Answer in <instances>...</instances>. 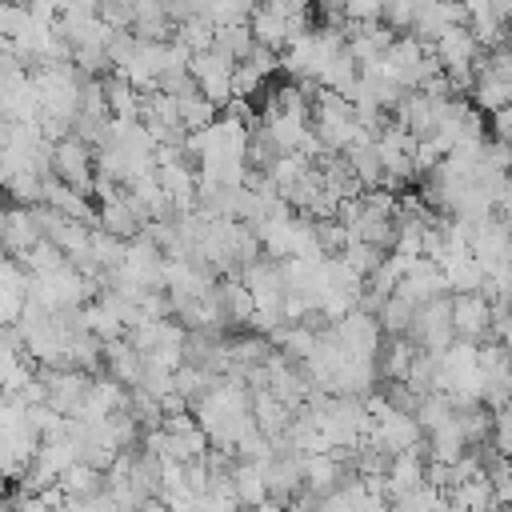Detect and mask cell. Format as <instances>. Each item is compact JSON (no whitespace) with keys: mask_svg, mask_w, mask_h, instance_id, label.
Instances as JSON below:
<instances>
[{"mask_svg":"<svg viewBox=\"0 0 512 512\" xmlns=\"http://www.w3.org/2000/svg\"><path fill=\"white\" fill-rule=\"evenodd\" d=\"M384 20V0H348V24H376Z\"/></svg>","mask_w":512,"mask_h":512,"instance_id":"ba28073f","label":"cell"},{"mask_svg":"<svg viewBox=\"0 0 512 512\" xmlns=\"http://www.w3.org/2000/svg\"><path fill=\"white\" fill-rule=\"evenodd\" d=\"M488 324H492V304H488L480 292H460V296L452 300V328H456L460 336L476 340L480 332H488Z\"/></svg>","mask_w":512,"mask_h":512,"instance_id":"3957f363","label":"cell"},{"mask_svg":"<svg viewBox=\"0 0 512 512\" xmlns=\"http://www.w3.org/2000/svg\"><path fill=\"white\" fill-rule=\"evenodd\" d=\"M52 172H56L60 184H68L76 192L92 188V152H88V144L76 140V136L56 140L52 144Z\"/></svg>","mask_w":512,"mask_h":512,"instance_id":"7a4b0ae2","label":"cell"},{"mask_svg":"<svg viewBox=\"0 0 512 512\" xmlns=\"http://www.w3.org/2000/svg\"><path fill=\"white\" fill-rule=\"evenodd\" d=\"M212 40H216V24L204 20V16H192V20H184V24L176 28V44H184L192 56H196V52H208Z\"/></svg>","mask_w":512,"mask_h":512,"instance_id":"8992f818","label":"cell"},{"mask_svg":"<svg viewBox=\"0 0 512 512\" xmlns=\"http://www.w3.org/2000/svg\"><path fill=\"white\" fill-rule=\"evenodd\" d=\"M188 72H192V80H196V88H200L204 100L228 104V100L236 96V92H232L236 56H228V52H220V48H208V52H196V56L188 60Z\"/></svg>","mask_w":512,"mask_h":512,"instance_id":"6da1fadb","label":"cell"},{"mask_svg":"<svg viewBox=\"0 0 512 512\" xmlns=\"http://www.w3.org/2000/svg\"><path fill=\"white\" fill-rule=\"evenodd\" d=\"M212 48H220V52H228V56L244 60V56L256 48V40H252V28H248V24H220V28H216Z\"/></svg>","mask_w":512,"mask_h":512,"instance_id":"52a82bcc","label":"cell"},{"mask_svg":"<svg viewBox=\"0 0 512 512\" xmlns=\"http://www.w3.org/2000/svg\"><path fill=\"white\" fill-rule=\"evenodd\" d=\"M312 12L328 24V28H348V0H312Z\"/></svg>","mask_w":512,"mask_h":512,"instance_id":"9c48e42d","label":"cell"},{"mask_svg":"<svg viewBox=\"0 0 512 512\" xmlns=\"http://www.w3.org/2000/svg\"><path fill=\"white\" fill-rule=\"evenodd\" d=\"M104 104H108V112H112L116 120H136L144 100H140V92H136L124 76H116V80L104 84Z\"/></svg>","mask_w":512,"mask_h":512,"instance_id":"5b68a950","label":"cell"},{"mask_svg":"<svg viewBox=\"0 0 512 512\" xmlns=\"http://www.w3.org/2000/svg\"><path fill=\"white\" fill-rule=\"evenodd\" d=\"M172 28L168 12H164V0H136L132 8V36L136 40H164Z\"/></svg>","mask_w":512,"mask_h":512,"instance_id":"277c9868","label":"cell"}]
</instances>
